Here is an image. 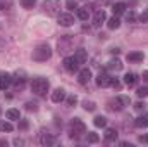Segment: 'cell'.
<instances>
[{"label": "cell", "mask_w": 148, "mask_h": 147, "mask_svg": "<svg viewBox=\"0 0 148 147\" xmlns=\"http://www.w3.org/2000/svg\"><path fill=\"white\" fill-rule=\"evenodd\" d=\"M52 57V50L47 43H41L38 45L36 49L33 50V61H38V62H45Z\"/></svg>", "instance_id": "1"}, {"label": "cell", "mask_w": 148, "mask_h": 147, "mask_svg": "<svg viewBox=\"0 0 148 147\" xmlns=\"http://www.w3.org/2000/svg\"><path fill=\"white\" fill-rule=\"evenodd\" d=\"M48 87H50V83H48V80H45V78H35V80L31 81V90H33V94H36L40 97L47 95Z\"/></svg>", "instance_id": "2"}, {"label": "cell", "mask_w": 148, "mask_h": 147, "mask_svg": "<svg viewBox=\"0 0 148 147\" xmlns=\"http://www.w3.org/2000/svg\"><path fill=\"white\" fill-rule=\"evenodd\" d=\"M69 133H71L73 139L83 137V135L86 133V125H84L79 118H74L73 121H71V125H69Z\"/></svg>", "instance_id": "3"}, {"label": "cell", "mask_w": 148, "mask_h": 147, "mask_svg": "<svg viewBox=\"0 0 148 147\" xmlns=\"http://www.w3.org/2000/svg\"><path fill=\"white\" fill-rule=\"evenodd\" d=\"M41 7L48 16H59L60 14V0H45Z\"/></svg>", "instance_id": "4"}, {"label": "cell", "mask_w": 148, "mask_h": 147, "mask_svg": "<svg viewBox=\"0 0 148 147\" xmlns=\"http://www.w3.org/2000/svg\"><path fill=\"white\" fill-rule=\"evenodd\" d=\"M69 49H71V38L69 35H66L64 38L59 40V54H66Z\"/></svg>", "instance_id": "5"}, {"label": "cell", "mask_w": 148, "mask_h": 147, "mask_svg": "<svg viewBox=\"0 0 148 147\" xmlns=\"http://www.w3.org/2000/svg\"><path fill=\"white\" fill-rule=\"evenodd\" d=\"M10 83H12V76H10L9 73L0 71V90L9 88V87H10Z\"/></svg>", "instance_id": "6"}, {"label": "cell", "mask_w": 148, "mask_h": 147, "mask_svg": "<svg viewBox=\"0 0 148 147\" xmlns=\"http://www.w3.org/2000/svg\"><path fill=\"white\" fill-rule=\"evenodd\" d=\"M64 68H66L69 73H74V71H77L79 64L76 62V59H74V57H66V59H64Z\"/></svg>", "instance_id": "7"}, {"label": "cell", "mask_w": 148, "mask_h": 147, "mask_svg": "<svg viewBox=\"0 0 148 147\" xmlns=\"http://www.w3.org/2000/svg\"><path fill=\"white\" fill-rule=\"evenodd\" d=\"M59 24L60 26H73L74 24V17L73 14H59Z\"/></svg>", "instance_id": "8"}, {"label": "cell", "mask_w": 148, "mask_h": 147, "mask_svg": "<svg viewBox=\"0 0 148 147\" xmlns=\"http://www.w3.org/2000/svg\"><path fill=\"white\" fill-rule=\"evenodd\" d=\"M40 144L41 146H53V144H57V139L50 133H41L40 135Z\"/></svg>", "instance_id": "9"}, {"label": "cell", "mask_w": 148, "mask_h": 147, "mask_svg": "<svg viewBox=\"0 0 148 147\" xmlns=\"http://www.w3.org/2000/svg\"><path fill=\"white\" fill-rule=\"evenodd\" d=\"M90 80H91V71H90V69H81V71H79L77 81H79L81 85H88Z\"/></svg>", "instance_id": "10"}, {"label": "cell", "mask_w": 148, "mask_h": 147, "mask_svg": "<svg viewBox=\"0 0 148 147\" xmlns=\"http://www.w3.org/2000/svg\"><path fill=\"white\" fill-rule=\"evenodd\" d=\"M64 99H66V90H64V88H55V90L52 92V101H53V102L59 104V102H62Z\"/></svg>", "instance_id": "11"}, {"label": "cell", "mask_w": 148, "mask_h": 147, "mask_svg": "<svg viewBox=\"0 0 148 147\" xmlns=\"http://www.w3.org/2000/svg\"><path fill=\"white\" fill-rule=\"evenodd\" d=\"M95 26H102V23H105V19H107V14H105V10L103 9H98L97 12H95Z\"/></svg>", "instance_id": "12"}, {"label": "cell", "mask_w": 148, "mask_h": 147, "mask_svg": "<svg viewBox=\"0 0 148 147\" xmlns=\"http://www.w3.org/2000/svg\"><path fill=\"white\" fill-rule=\"evenodd\" d=\"M24 81H26V73L24 71H17L12 76V83H16V87H23Z\"/></svg>", "instance_id": "13"}, {"label": "cell", "mask_w": 148, "mask_h": 147, "mask_svg": "<svg viewBox=\"0 0 148 147\" xmlns=\"http://www.w3.org/2000/svg\"><path fill=\"white\" fill-rule=\"evenodd\" d=\"M74 59H76V62H77V64H84V62H86V59H88V55H86V50H84V49H79V50H76V54H74Z\"/></svg>", "instance_id": "14"}, {"label": "cell", "mask_w": 148, "mask_h": 147, "mask_svg": "<svg viewBox=\"0 0 148 147\" xmlns=\"http://www.w3.org/2000/svg\"><path fill=\"white\" fill-rule=\"evenodd\" d=\"M97 85L98 87H107V85H110V76L105 73H100L97 76Z\"/></svg>", "instance_id": "15"}, {"label": "cell", "mask_w": 148, "mask_h": 147, "mask_svg": "<svg viewBox=\"0 0 148 147\" xmlns=\"http://www.w3.org/2000/svg\"><path fill=\"white\" fill-rule=\"evenodd\" d=\"M134 125L138 126V128H147L148 126V111L143 114V116H140V118H136V121H134Z\"/></svg>", "instance_id": "16"}, {"label": "cell", "mask_w": 148, "mask_h": 147, "mask_svg": "<svg viewBox=\"0 0 148 147\" xmlns=\"http://www.w3.org/2000/svg\"><path fill=\"white\" fill-rule=\"evenodd\" d=\"M127 61H131V62H141L143 61V52H131V54H127Z\"/></svg>", "instance_id": "17"}, {"label": "cell", "mask_w": 148, "mask_h": 147, "mask_svg": "<svg viewBox=\"0 0 148 147\" xmlns=\"http://www.w3.org/2000/svg\"><path fill=\"white\" fill-rule=\"evenodd\" d=\"M124 10H126V3H122V2H117V3H114V5H112V12H114L115 16L122 14Z\"/></svg>", "instance_id": "18"}, {"label": "cell", "mask_w": 148, "mask_h": 147, "mask_svg": "<svg viewBox=\"0 0 148 147\" xmlns=\"http://www.w3.org/2000/svg\"><path fill=\"white\" fill-rule=\"evenodd\" d=\"M109 69H112V71H121L122 69V62L119 61V59H112L110 62H109V66H107Z\"/></svg>", "instance_id": "19"}, {"label": "cell", "mask_w": 148, "mask_h": 147, "mask_svg": "<svg viewBox=\"0 0 148 147\" xmlns=\"http://www.w3.org/2000/svg\"><path fill=\"white\" fill-rule=\"evenodd\" d=\"M124 81L129 85V87H133V85H136V81H138V76L134 73H127L126 76H124Z\"/></svg>", "instance_id": "20"}, {"label": "cell", "mask_w": 148, "mask_h": 147, "mask_svg": "<svg viewBox=\"0 0 148 147\" xmlns=\"http://www.w3.org/2000/svg\"><path fill=\"white\" fill-rule=\"evenodd\" d=\"M77 17H79L81 21H88V17H90V10H88V7L77 9Z\"/></svg>", "instance_id": "21"}, {"label": "cell", "mask_w": 148, "mask_h": 147, "mask_svg": "<svg viewBox=\"0 0 148 147\" xmlns=\"http://www.w3.org/2000/svg\"><path fill=\"white\" fill-rule=\"evenodd\" d=\"M107 26H109L110 30H117V28L121 26V21L117 19V16H114V17H110V19L107 21Z\"/></svg>", "instance_id": "22"}, {"label": "cell", "mask_w": 148, "mask_h": 147, "mask_svg": "<svg viewBox=\"0 0 148 147\" xmlns=\"http://www.w3.org/2000/svg\"><path fill=\"white\" fill-rule=\"evenodd\" d=\"M117 130H114V128H109L107 132H105V139L107 140H110V142H114V140H117Z\"/></svg>", "instance_id": "23"}, {"label": "cell", "mask_w": 148, "mask_h": 147, "mask_svg": "<svg viewBox=\"0 0 148 147\" xmlns=\"http://www.w3.org/2000/svg\"><path fill=\"white\" fill-rule=\"evenodd\" d=\"M93 125L98 126V128H103V126L107 125V118H103V116H97V118L93 119Z\"/></svg>", "instance_id": "24"}, {"label": "cell", "mask_w": 148, "mask_h": 147, "mask_svg": "<svg viewBox=\"0 0 148 147\" xmlns=\"http://www.w3.org/2000/svg\"><path fill=\"white\" fill-rule=\"evenodd\" d=\"M7 118L9 119H21V112H19V109H9L7 111Z\"/></svg>", "instance_id": "25"}, {"label": "cell", "mask_w": 148, "mask_h": 147, "mask_svg": "<svg viewBox=\"0 0 148 147\" xmlns=\"http://www.w3.org/2000/svg\"><path fill=\"white\" fill-rule=\"evenodd\" d=\"M12 125L9 121H0V132H12Z\"/></svg>", "instance_id": "26"}, {"label": "cell", "mask_w": 148, "mask_h": 147, "mask_svg": "<svg viewBox=\"0 0 148 147\" xmlns=\"http://www.w3.org/2000/svg\"><path fill=\"white\" fill-rule=\"evenodd\" d=\"M109 106H110V109H115V111H121L122 107H124V106L121 104V101H119V99H115V101H110V102H109Z\"/></svg>", "instance_id": "27"}, {"label": "cell", "mask_w": 148, "mask_h": 147, "mask_svg": "<svg viewBox=\"0 0 148 147\" xmlns=\"http://www.w3.org/2000/svg\"><path fill=\"white\" fill-rule=\"evenodd\" d=\"M35 3H36L35 0H21V5H23L24 9H33Z\"/></svg>", "instance_id": "28"}, {"label": "cell", "mask_w": 148, "mask_h": 147, "mask_svg": "<svg viewBox=\"0 0 148 147\" xmlns=\"http://www.w3.org/2000/svg\"><path fill=\"white\" fill-rule=\"evenodd\" d=\"M136 94H138V97H148V87H140L136 90Z\"/></svg>", "instance_id": "29"}, {"label": "cell", "mask_w": 148, "mask_h": 147, "mask_svg": "<svg viewBox=\"0 0 148 147\" xmlns=\"http://www.w3.org/2000/svg\"><path fill=\"white\" fill-rule=\"evenodd\" d=\"M83 107H84L86 111H95V109H97V104H95V102H91V101H90V102L86 101V102L83 104Z\"/></svg>", "instance_id": "30"}, {"label": "cell", "mask_w": 148, "mask_h": 147, "mask_svg": "<svg viewBox=\"0 0 148 147\" xmlns=\"http://www.w3.org/2000/svg\"><path fill=\"white\" fill-rule=\"evenodd\" d=\"M98 140H100V137H98L97 133H88V142H90V144H97Z\"/></svg>", "instance_id": "31"}, {"label": "cell", "mask_w": 148, "mask_h": 147, "mask_svg": "<svg viewBox=\"0 0 148 147\" xmlns=\"http://www.w3.org/2000/svg\"><path fill=\"white\" fill-rule=\"evenodd\" d=\"M126 19H127V23H134V21H136V14H134V10H129V12L126 14Z\"/></svg>", "instance_id": "32"}, {"label": "cell", "mask_w": 148, "mask_h": 147, "mask_svg": "<svg viewBox=\"0 0 148 147\" xmlns=\"http://www.w3.org/2000/svg\"><path fill=\"white\" fill-rule=\"evenodd\" d=\"M117 99L121 101V104H122V106H129V104H131V101H129V97H126V95H119Z\"/></svg>", "instance_id": "33"}, {"label": "cell", "mask_w": 148, "mask_h": 147, "mask_svg": "<svg viewBox=\"0 0 148 147\" xmlns=\"http://www.w3.org/2000/svg\"><path fill=\"white\" fill-rule=\"evenodd\" d=\"M67 104H69L71 107L76 106V104H77V97H76V95H69V97H67Z\"/></svg>", "instance_id": "34"}, {"label": "cell", "mask_w": 148, "mask_h": 147, "mask_svg": "<svg viewBox=\"0 0 148 147\" xmlns=\"http://www.w3.org/2000/svg\"><path fill=\"white\" fill-rule=\"evenodd\" d=\"M145 107H147V104H145V102H136V104H134V109L140 111V112H141V111H145Z\"/></svg>", "instance_id": "35"}, {"label": "cell", "mask_w": 148, "mask_h": 147, "mask_svg": "<svg viewBox=\"0 0 148 147\" xmlns=\"http://www.w3.org/2000/svg\"><path fill=\"white\" fill-rule=\"evenodd\" d=\"M26 109H28V111H36L38 109V104H36V102H28V104H26Z\"/></svg>", "instance_id": "36"}, {"label": "cell", "mask_w": 148, "mask_h": 147, "mask_svg": "<svg viewBox=\"0 0 148 147\" xmlns=\"http://www.w3.org/2000/svg\"><path fill=\"white\" fill-rule=\"evenodd\" d=\"M67 9H71V10H74V9H77V3H76L74 0H69V2H67Z\"/></svg>", "instance_id": "37"}, {"label": "cell", "mask_w": 148, "mask_h": 147, "mask_svg": "<svg viewBox=\"0 0 148 147\" xmlns=\"http://www.w3.org/2000/svg\"><path fill=\"white\" fill-rule=\"evenodd\" d=\"M140 21H141V23H148V10H145V12L140 16Z\"/></svg>", "instance_id": "38"}, {"label": "cell", "mask_w": 148, "mask_h": 147, "mask_svg": "<svg viewBox=\"0 0 148 147\" xmlns=\"http://www.w3.org/2000/svg\"><path fill=\"white\" fill-rule=\"evenodd\" d=\"M19 128H21V130H26V128H28V121H26V119H21V121H19Z\"/></svg>", "instance_id": "39"}, {"label": "cell", "mask_w": 148, "mask_h": 147, "mask_svg": "<svg viewBox=\"0 0 148 147\" xmlns=\"http://www.w3.org/2000/svg\"><path fill=\"white\" fill-rule=\"evenodd\" d=\"M110 85L115 87V88H119V80H117V78H110Z\"/></svg>", "instance_id": "40"}, {"label": "cell", "mask_w": 148, "mask_h": 147, "mask_svg": "<svg viewBox=\"0 0 148 147\" xmlns=\"http://www.w3.org/2000/svg\"><path fill=\"white\" fill-rule=\"evenodd\" d=\"M138 140H140L141 144H148V135H141V137H140Z\"/></svg>", "instance_id": "41"}, {"label": "cell", "mask_w": 148, "mask_h": 147, "mask_svg": "<svg viewBox=\"0 0 148 147\" xmlns=\"http://www.w3.org/2000/svg\"><path fill=\"white\" fill-rule=\"evenodd\" d=\"M23 144H24L23 139H14V146H23Z\"/></svg>", "instance_id": "42"}, {"label": "cell", "mask_w": 148, "mask_h": 147, "mask_svg": "<svg viewBox=\"0 0 148 147\" xmlns=\"http://www.w3.org/2000/svg\"><path fill=\"white\" fill-rule=\"evenodd\" d=\"M3 146H7V142H5L3 139H0V147H3Z\"/></svg>", "instance_id": "43"}, {"label": "cell", "mask_w": 148, "mask_h": 147, "mask_svg": "<svg viewBox=\"0 0 148 147\" xmlns=\"http://www.w3.org/2000/svg\"><path fill=\"white\" fill-rule=\"evenodd\" d=\"M143 80H147L148 81V71H143Z\"/></svg>", "instance_id": "44"}]
</instances>
